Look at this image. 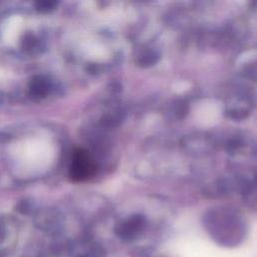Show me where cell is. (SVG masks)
Segmentation results:
<instances>
[{
  "label": "cell",
  "mask_w": 257,
  "mask_h": 257,
  "mask_svg": "<svg viewBox=\"0 0 257 257\" xmlns=\"http://www.w3.org/2000/svg\"><path fill=\"white\" fill-rule=\"evenodd\" d=\"M95 172L96 164L89 152L83 149H76L72 154L69 177L73 181H85L91 178Z\"/></svg>",
  "instance_id": "6da1fadb"
}]
</instances>
